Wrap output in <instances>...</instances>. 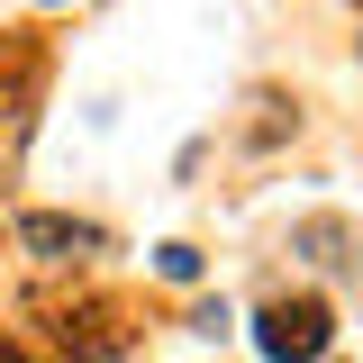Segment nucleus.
Here are the masks:
<instances>
[{
	"mask_svg": "<svg viewBox=\"0 0 363 363\" xmlns=\"http://www.w3.org/2000/svg\"><path fill=\"white\" fill-rule=\"evenodd\" d=\"M155 272H164V281H200V255H191V245H155Z\"/></svg>",
	"mask_w": 363,
	"mask_h": 363,
	"instance_id": "nucleus-4",
	"label": "nucleus"
},
{
	"mask_svg": "<svg viewBox=\"0 0 363 363\" xmlns=\"http://www.w3.org/2000/svg\"><path fill=\"white\" fill-rule=\"evenodd\" d=\"M45 336L64 354H82V363H109V354H128V309L118 300H73V309H55Z\"/></svg>",
	"mask_w": 363,
	"mask_h": 363,
	"instance_id": "nucleus-2",
	"label": "nucleus"
},
{
	"mask_svg": "<svg viewBox=\"0 0 363 363\" xmlns=\"http://www.w3.org/2000/svg\"><path fill=\"white\" fill-rule=\"evenodd\" d=\"M18 245H37L45 264H82V255H100V227H91V218H55V209H37V218H18Z\"/></svg>",
	"mask_w": 363,
	"mask_h": 363,
	"instance_id": "nucleus-3",
	"label": "nucleus"
},
{
	"mask_svg": "<svg viewBox=\"0 0 363 363\" xmlns=\"http://www.w3.org/2000/svg\"><path fill=\"white\" fill-rule=\"evenodd\" d=\"M0 363H28V354H18V345H0Z\"/></svg>",
	"mask_w": 363,
	"mask_h": 363,
	"instance_id": "nucleus-5",
	"label": "nucleus"
},
{
	"mask_svg": "<svg viewBox=\"0 0 363 363\" xmlns=\"http://www.w3.org/2000/svg\"><path fill=\"white\" fill-rule=\"evenodd\" d=\"M327 345H336V309H327L318 291L264 300V318H255V354H264V363H318Z\"/></svg>",
	"mask_w": 363,
	"mask_h": 363,
	"instance_id": "nucleus-1",
	"label": "nucleus"
}]
</instances>
